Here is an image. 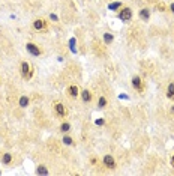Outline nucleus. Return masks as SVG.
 I'll list each match as a JSON object with an SVG mask.
<instances>
[{
    "label": "nucleus",
    "mask_w": 174,
    "mask_h": 176,
    "mask_svg": "<svg viewBox=\"0 0 174 176\" xmlns=\"http://www.w3.org/2000/svg\"><path fill=\"white\" fill-rule=\"evenodd\" d=\"M20 71H21V77L24 78V80H30L32 77H33V66L27 62V60H23L21 62V65H20Z\"/></svg>",
    "instance_id": "1"
},
{
    "label": "nucleus",
    "mask_w": 174,
    "mask_h": 176,
    "mask_svg": "<svg viewBox=\"0 0 174 176\" xmlns=\"http://www.w3.org/2000/svg\"><path fill=\"white\" fill-rule=\"evenodd\" d=\"M134 17V12H132V9L131 8H128V6H123L122 9L119 11V14H117V18L123 21V23H129L131 20Z\"/></svg>",
    "instance_id": "2"
},
{
    "label": "nucleus",
    "mask_w": 174,
    "mask_h": 176,
    "mask_svg": "<svg viewBox=\"0 0 174 176\" xmlns=\"http://www.w3.org/2000/svg\"><path fill=\"white\" fill-rule=\"evenodd\" d=\"M26 51L30 54V56H33V57H39V56H42V48L38 45V44H35V42H27L26 44Z\"/></svg>",
    "instance_id": "3"
},
{
    "label": "nucleus",
    "mask_w": 174,
    "mask_h": 176,
    "mask_svg": "<svg viewBox=\"0 0 174 176\" xmlns=\"http://www.w3.org/2000/svg\"><path fill=\"white\" fill-rule=\"evenodd\" d=\"M131 84H132V88L135 89L138 93H143L144 89H146V84H144V81H143V78L140 75H134L131 78Z\"/></svg>",
    "instance_id": "4"
},
{
    "label": "nucleus",
    "mask_w": 174,
    "mask_h": 176,
    "mask_svg": "<svg viewBox=\"0 0 174 176\" xmlns=\"http://www.w3.org/2000/svg\"><path fill=\"white\" fill-rule=\"evenodd\" d=\"M33 29L38 32H45L48 29V21L45 18H36L33 21Z\"/></svg>",
    "instance_id": "5"
},
{
    "label": "nucleus",
    "mask_w": 174,
    "mask_h": 176,
    "mask_svg": "<svg viewBox=\"0 0 174 176\" xmlns=\"http://www.w3.org/2000/svg\"><path fill=\"white\" fill-rule=\"evenodd\" d=\"M54 111L59 118H66L68 116V108L63 103H54Z\"/></svg>",
    "instance_id": "6"
},
{
    "label": "nucleus",
    "mask_w": 174,
    "mask_h": 176,
    "mask_svg": "<svg viewBox=\"0 0 174 176\" xmlns=\"http://www.w3.org/2000/svg\"><path fill=\"white\" fill-rule=\"evenodd\" d=\"M102 164H104V167H107V169H116V159H114V157L113 155H110V154H107V155H104V158H102Z\"/></svg>",
    "instance_id": "7"
},
{
    "label": "nucleus",
    "mask_w": 174,
    "mask_h": 176,
    "mask_svg": "<svg viewBox=\"0 0 174 176\" xmlns=\"http://www.w3.org/2000/svg\"><path fill=\"white\" fill-rule=\"evenodd\" d=\"M138 17L141 21H144V23H147L149 20H150V17H152V9L150 8H141L140 9V12H138Z\"/></svg>",
    "instance_id": "8"
},
{
    "label": "nucleus",
    "mask_w": 174,
    "mask_h": 176,
    "mask_svg": "<svg viewBox=\"0 0 174 176\" xmlns=\"http://www.w3.org/2000/svg\"><path fill=\"white\" fill-rule=\"evenodd\" d=\"M80 96H81V99H83L84 104H90L92 99H93V93H92V90H89V89L81 90V92H80Z\"/></svg>",
    "instance_id": "9"
},
{
    "label": "nucleus",
    "mask_w": 174,
    "mask_h": 176,
    "mask_svg": "<svg viewBox=\"0 0 174 176\" xmlns=\"http://www.w3.org/2000/svg\"><path fill=\"white\" fill-rule=\"evenodd\" d=\"M80 92H81V90H80V88H78L77 84H71L69 88L66 89V93L69 95L71 98H78V96H80Z\"/></svg>",
    "instance_id": "10"
},
{
    "label": "nucleus",
    "mask_w": 174,
    "mask_h": 176,
    "mask_svg": "<svg viewBox=\"0 0 174 176\" xmlns=\"http://www.w3.org/2000/svg\"><path fill=\"white\" fill-rule=\"evenodd\" d=\"M14 161V154L12 152H5L3 157H2V164L3 166H11Z\"/></svg>",
    "instance_id": "11"
},
{
    "label": "nucleus",
    "mask_w": 174,
    "mask_h": 176,
    "mask_svg": "<svg viewBox=\"0 0 174 176\" xmlns=\"http://www.w3.org/2000/svg\"><path fill=\"white\" fill-rule=\"evenodd\" d=\"M18 106L21 107V108H27V107L30 106V98L27 95H21L20 99H18Z\"/></svg>",
    "instance_id": "12"
},
{
    "label": "nucleus",
    "mask_w": 174,
    "mask_h": 176,
    "mask_svg": "<svg viewBox=\"0 0 174 176\" xmlns=\"http://www.w3.org/2000/svg\"><path fill=\"white\" fill-rule=\"evenodd\" d=\"M102 41H104L105 45H111V44L114 42V35H113L111 32H104V35H102Z\"/></svg>",
    "instance_id": "13"
},
{
    "label": "nucleus",
    "mask_w": 174,
    "mask_h": 176,
    "mask_svg": "<svg viewBox=\"0 0 174 176\" xmlns=\"http://www.w3.org/2000/svg\"><path fill=\"white\" fill-rule=\"evenodd\" d=\"M122 8H123L122 2H111V3L108 5V11H111V12H117V11H120Z\"/></svg>",
    "instance_id": "14"
},
{
    "label": "nucleus",
    "mask_w": 174,
    "mask_h": 176,
    "mask_svg": "<svg viewBox=\"0 0 174 176\" xmlns=\"http://www.w3.org/2000/svg\"><path fill=\"white\" fill-rule=\"evenodd\" d=\"M68 44H69V50L72 51V53H74V54L78 53V47H77V44H78V42H77V38H75V36H72V38H71Z\"/></svg>",
    "instance_id": "15"
},
{
    "label": "nucleus",
    "mask_w": 174,
    "mask_h": 176,
    "mask_svg": "<svg viewBox=\"0 0 174 176\" xmlns=\"http://www.w3.org/2000/svg\"><path fill=\"white\" fill-rule=\"evenodd\" d=\"M62 143L65 144V146H75V140H74V137H71L68 134H63V137H62Z\"/></svg>",
    "instance_id": "16"
},
{
    "label": "nucleus",
    "mask_w": 174,
    "mask_h": 176,
    "mask_svg": "<svg viewBox=\"0 0 174 176\" xmlns=\"http://www.w3.org/2000/svg\"><path fill=\"white\" fill-rule=\"evenodd\" d=\"M35 173H36V175H48V173H50V170L47 169V166H44V164H39V166H36Z\"/></svg>",
    "instance_id": "17"
},
{
    "label": "nucleus",
    "mask_w": 174,
    "mask_h": 176,
    "mask_svg": "<svg viewBox=\"0 0 174 176\" xmlns=\"http://www.w3.org/2000/svg\"><path fill=\"white\" fill-rule=\"evenodd\" d=\"M71 129H72V125H71L69 122L65 121V122L60 123V133H62V134H68Z\"/></svg>",
    "instance_id": "18"
},
{
    "label": "nucleus",
    "mask_w": 174,
    "mask_h": 176,
    "mask_svg": "<svg viewBox=\"0 0 174 176\" xmlns=\"http://www.w3.org/2000/svg\"><path fill=\"white\" fill-rule=\"evenodd\" d=\"M167 98L174 101V81H171V83L167 86Z\"/></svg>",
    "instance_id": "19"
},
{
    "label": "nucleus",
    "mask_w": 174,
    "mask_h": 176,
    "mask_svg": "<svg viewBox=\"0 0 174 176\" xmlns=\"http://www.w3.org/2000/svg\"><path fill=\"white\" fill-rule=\"evenodd\" d=\"M107 106H108V99H107L105 96L101 95V96H99V99H98V108H99V110H102V108H105Z\"/></svg>",
    "instance_id": "20"
},
{
    "label": "nucleus",
    "mask_w": 174,
    "mask_h": 176,
    "mask_svg": "<svg viewBox=\"0 0 174 176\" xmlns=\"http://www.w3.org/2000/svg\"><path fill=\"white\" fill-rule=\"evenodd\" d=\"M48 18H50V21H53V23H60L59 15H57V14H54V12H51V14L48 15Z\"/></svg>",
    "instance_id": "21"
},
{
    "label": "nucleus",
    "mask_w": 174,
    "mask_h": 176,
    "mask_svg": "<svg viewBox=\"0 0 174 176\" xmlns=\"http://www.w3.org/2000/svg\"><path fill=\"white\" fill-rule=\"evenodd\" d=\"M95 123H96L98 126H104V125H105V119H102V118H101V119H96Z\"/></svg>",
    "instance_id": "22"
},
{
    "label": "nucleus",
    "mask_w": 174,
    "mask_h": 176,
    "mask_svg": "<svg viewBox=\"0 0 174 176\" xmlns=\"http://www.w3.org/2000/svg\"><path fill=\"white\" fill-rule=\"evenodd\" d=\"M168 9L171 11V14H173V15H174V2H173V3H170V6H168Z\"/></svg>",
    "instance_id": "23"
},
{
    "label": "nucleus",
    "mask_w": 174,
    "mask_h": 176,
    "mask_svg": "<svg viewBox=\"0 0 174 176\" xmlns=\"http://www.w3.org/2000/svg\"><path fill=\"white\" fill-rule=\"evenodd\" d=\"M170 164H171V167H173V169H174V155H173V157H171V159H170Z\"/></svg>",
    "instance_id": "24"
},
{
    "label": "nucleus",
    "mask_w": 174,
    "mask_h": 176,
    "mask_svg": "<svg viewBox=\"0 0 174 176\" xmlns=\"http://www.w3.org/2000/svg\"><path fill=\"white\" fill-rule=\"evenodd\" d=\"M0 175H2V170H0Z\"/></svg>",
    "instance_id": "25"
}]
</instances>
